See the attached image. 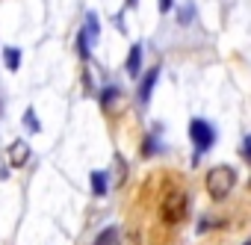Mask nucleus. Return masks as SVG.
<instances>
[{
	"label": "nucleus",
	"instance_id": "nucleus-12",
	"mask_svg": "<svg viewBox=\"0 0 251 245\" xmlns=\"http://www.w3.org/2000/svg\"><path fill=\"white\" fill-rule=\"evenodd\" d=\"M83 30H86V33H89L92 39H98L100 27H98V15H95V12H89V15H86V27H83Z\"/></svg>",
	"mask_w": 251,
	"mask_h": 245
},
{
	"label": "nucleus",
	"instance_id": "nucleus-3",
	"mask_svg": "<svg viewBox=\"0 0 251 245\" xmlns=\"http://www.w3.org/2000/svg\"><path fill=\"white\" fill-rule=\"evenodd\" d=\"M189 139H192V145H195V160H198L201 154H207V151L213 148V142H216V130H213L210 121H204V118H192V121H189Z\"/></svg>",
	"mask_w": 251,
	"mask_h": 245
},
{
	"label": "nucleus",
	"instance_id": "nucleus-10",
	"mask_svg": "<svg viewBox=\"0 0 251 245\" xmlns=\"http://www.w3.org/2000/svg\"><path fill=\"white\" fill-rule=\"evenodd\" d=\"M192 18H195V6H192V3H186V6H180V9H177V21H180L183 27H186V24H192Z\"/></svg>",
	"mask_w": 251,
	"mask_h": 245
},
{
	"label": "nucleus",
	"instance_id": "nucleus-8",
	"mask_svg": "<svg viewBox=\"0 0 251 245\" xmlns=\"http://www.w3.org/2000/svg\"><path fill=\"white\" fill-rule=\"evenodd\" d=\"M106 189H109L106 174H103V172H92V192L100 198V195H106Z\"/></svg>",
	"mask_w": 251,
	"mask_h": 245
},
{
	"label": "nucleus",
	"instance_id": "nucleus-7",
	"mask_svg": "<svg viewBox=\"0 0 251 245\" xmlns=\"http://www.w3.org/2000/svg\"><path fill=\"white\" fill-rule=\"evenodd\" d=\"M3 65L9 71H18L21 68V50L18 48H3Z\"/></svg>",
	"mask_w": 251,
	"mask_h": 245
},
{
	"label": "nucleus",
	"instance_id": "nucleus-1",
	"mask_svg": "<svg viewBox=\"0 0 251 245\" xmlns=\"http://www.w3.org/2000/svg\"><path fill=\"white\" fill-rule=\"evenodd\" d=\"M186 207H189L186 192L177 189V186H169L166 195H163V201H160V221L169 224V227L180 224V221L186 219Z\"/></svg>",
	"mask_w": 251,
	"mask_h": 245
},
{
	"label": "nucleus",
	"instance_id": "nucleus-11",
	"mask_svg": "<svg viewBox=\"0 0 251 245\" xmlns=\"http://www.w3.org/2000/svg\"><path fill=\"white\" fill-rule=\"evenodd\" d=\"M24 127H27V130H36V133L42 130V124H39V118H36V109H33V106L24 112Z\"/></svg>",
	"mask_w": 251,
	"mask_h": 245
},
{
	"label": "nucleus",
	"instance_id": "nucleus-17",
	"mask_svg": "<svg viewBox=\"0 0 251 245\" xmlns=\"http://www.w3.org/2000/svg\"><path fill=\"white\" fill-rule=\"evenodd\" d=\"M127 3H130V6H133V3H136V0H127Z\"/></svg>",
	"mask_w": 251,
	"mask_h": 245
},
{
	"label": "nucleus",
	"instance_id": "nucleus-15",
	"mask_svg": "<svg viewBox=\"0 0 251 245\" xmlns=\"http://www.w3.org/2000/svg\"><path fill=\"white\" fill-rule=\"evenodd\" d=\"M242 154H245V160H251V136H245V142H242Z\"/></svg>",
	"mask_w": 251,
	"mask_h": 245
},
{
	"label": "nucleus",
	"instance_id": "nucleus-18",
	"mask_svg": "<svg viewBox=\"0 0 251 245\" xmlns=\"http://www.w3.org/2000/svg\"><path fill=\"white\" fill-rule=\"evenodd\" d=\"M242 245H251V239H248V242H242Z\"/></svg>",
	"mask_w": 251,
	"mask_h": 245
},
{
	"label": "nucleus",
	"instance_id": "nucleus-14",
	"mask_svg": "<svg viewBox=\"0 0 251 245\" xmlns=\"http://www.w3.org/2000/svg\"><path fill=\"white\" fill-rule=\"evenodd\" d=\"M115 98H118V86H106V89L100 92V103H103V106H106V103H112Z\"/></svg>",
	"mask_w": 251,
	"mask_h": 245
},
{
	"label": "nucleus",
	"instance_id": "nucleus-19",
	"mask_svg": "<svg viewBox=\"0 0 251 245\" xmlns=\"http://www.w3.org/2000/svg\"><path fill=\"white\" fill-rule=\"evenodd\" d=\"M248 186H251V177H248Z\"/></svg>",
	"mask_w": 251,
	"mask_h": 245
},
{
	"label": "nucleus",
	"instance_id": "nucleus-2",
	"mask_svg": "<svg viewBox=\"0 0 251 245\" xmlns=\"http://www.w3.org/2000/svg\"><path fill=\"white\" fill-rule=\"evenodd\" d=\"M204 183H207V195H210L213 201H225V198L233 192V186H236V172H233L230 166H213V169L207 172Z\"/></svg>",
	"mask_w": 251,
	"mask_h": 245
},
{
	"label": "nucleus",
	"instance_id": "nucleus-6",
	"mask_svg": "<svg viewBox=\"0 0 251 245\" xmlns=\"http://www.w3.org/2000/svg\"><path fill=\"white\" fill-rule=\"evenodd\" d=\"M124 68H127V74H130V77H139V74H142V45H133V48H130Z\"/></svg>",
	"mask_w": 251,
	"mask_h": 245
},
{
	"label": "nucleus",
	"instance_id": "nucleus-9",
	"mask_svg": "<svg viewBox=\"0 0 251 245\" xmlns=\"http://www.w3.org/2000/svg\"><path fill=\"white\" fill-rule=\"evenodd\" d=\"M89 48H92V36H89L86 30H80V36H77V50H80L83 59H89Z\"/></svg>",
	"mask_w": 251,
	"mask_h": 245
},
{
	"label": "nucleus",
	"instance_id": "nucleus-16",
	"mask_svg": "<svg viewBox=\"0 0 251 245\" xmlns=\"http://www.w3.org/2000/svg\"><path fill=\"white\" fill-rule=\"evenodd\" d=\"M172 6H175V0H160V12H172Z\"/></svg>",
	"mask_w": 251,
	"mask_h": 245
},
{
	"label": "nucleus",
	"instance_id": "nucleus-13",
	"mask_svg": "<svg viewBox=\"0 0 251 245\" xmlns=\"http://www.w3.org/2000/svg\"><path fill=\"white\" fill-rule=\"evenodd\" d=\"M115 230H118V227H106V230L95 239V245H112V242H115Z\"/></svg>",
	"mask_w": 251,
	"mask_h": 245
},
{
	"label": "nucleus",
	"instance_id": "nucleus-5",
	"mask_svg": "<svg viewBox=\"0 0 251 245\" xmlns=\"http://www.w3.org/2000/svg\"><path fill=\"white\" fill-rule=\"evenodd\" d=\"M157 80H160V65H154V68L142 77V83H139V100H142V103H148V98H151V92H154Z\"/></svg>",
	"mask_w": 251,
	"mask_h": 245
},
{
	"label": "nucleus",
	"instance_id": "nucleus-4",
	"mask_svg": "<svg viewBox=\"0 0 251 245\" xmlns=\"http://www.w3.org/2000/svg\"><path fill=\"white\" fill-rule=\"evenodd\" d=\"M6 157H9V166H15V169H21V166H27V163H30V157H33V151H30V145H27L24 139H15V142L9 145V151H6Z\"/></svg>",
	"mask_w": 251,
	"mask_h": 245
}]
</instances>
